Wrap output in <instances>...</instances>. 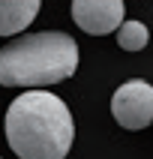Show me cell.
<instances>
[{
  "instance_id": "cell-4",
  "label": "cell",
  "mask_w": 153,
  "mask_h": 159,
  "mask_svg": "<svg viewBox=\"0 0 153 159\" xmlns=\"http://www.w3.org/2000/svg\"><path fill=\"white\" fill-rule=\"evenodd\" d=\"M123 3L120 0H75L72 3V18L75 24L90 36H105L120 30L123 24Z\"/></svg>"
},
{
  "instance_id": "cell-3",
  "label": "cell",
  "mask_w": 153,
  "mask_h": 159,
  "mask_svg": "<svg viewBox=\"0 0 153 159\" xmlns=\"http://www.w3.org/2000/svg\"><path fill=\"white\" fill-rule=\"evenodd\" d=\"M111 114L123 129H144L153 123V84L126 81L111 96Z\"/></svg>"
},
{
  "instance_id": "cell-6",
  "label": "cell",
  "mask_w": 153,
  "mask_h": 159,
  "mask_svg": "<svg viewBox=\"0 0 153 159\" xmlns=\"http://www.w3.org/2000/svg\"><path fill=\"white\" fill-rule=\"evenodd\" d=\"M117 42L123 51H141L144 45L150 42V33L141 21H123L120 30H117Z\"/></svg>"
},
{
  "instance_id": "cell-2",
  "label": "cell",
  "mask_w": 153,
  "mask_h": 159,
  "mask_svg": "<svg viewBox=\"0 0 153 159\" xmlns=\"http://www.w3.org/2000/svg\"><path fill=\"white\" fill-rule=\"evenodd\" d=\"M78 69V45L60 30L18 36L0 48L3 87H48L72 78Z\"/></svg>"
},
{
  "instance_id": "cell-1",
  "label": "cell",
  "mask_w": 153,
  "mask_h": 159,
  "mask_svg": "<svg viewBox=\"0 0 153 159\" xmlns=\"http://www.w3.org/2000/svg\"><path fill=\"white\" fill-rule=\"evenodd\" d=\"M6 141L18 159H66L75 123L66 102L48 90H27L6 108Z\"/></svg>"
},
{
  "instance_id": "cell-5",
  "label": "cell",
  "mask_w": 153,
  "mask_h": 159,
  "mask_svg": "<svg viewBox=\"0 0 153 159\" xmlns=\"http://www.w3.org/2000/svg\"><path fill=\"white\" fill-rule=\"evenodd\" d=\"M39 15V0H0V36H15Z\"/></svg>"
}]
</instances>
